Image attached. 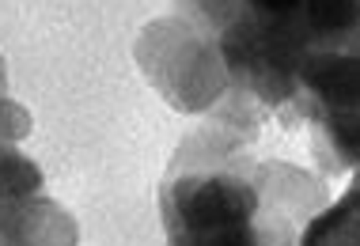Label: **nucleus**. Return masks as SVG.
Masks as SVG:
<instances>
[{
	"label": "nucleus",
	"mask_w": 360,
	"mask_h": 246,
	"mask_svg": "<svg viewBox=\"0 0 360 246\" xmlns=\"http://www.w3.org/2000/svg\"><path fill=\"white\" fill-rule=\"evenodd\" d=\"M296 246H360V167L338 201H326L300 228Z\"/></svg>",
	"instance_id": "2"
},
{
	"label": "nucleus",
	"mask_w": 360,
	"mask_h": 246,
	"mask_svg": "<svg viewBox=\"0 0 360 246\" xmlns=\"http://www.w3.org/2000/svg\"><path fill=\"white\" fill-rule=\"evenodd\" d=\"M296 103L304 106L311 152L326 174L360 167V38L326 46L304 61L296 76Z\"/></svg>",
	"instance_id": "1"
}]
</instances>
